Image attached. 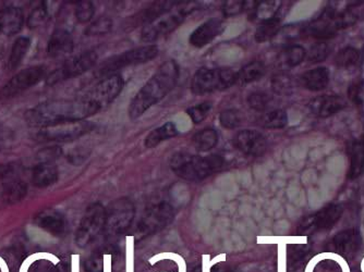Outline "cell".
I'll return each mask as SVG.
<instances>
[{"mask_svg":"<svg viewBox=\"0 0 364 272\" xmlns=\"http://www.w3.org/2000/svg\"><path fill=\"white\" fill-rule=\"evenodd\" d=\"M59 178V172L54 163H40L32 172V182L36 187L45 189L51 187Z\"/></svg>","mask_w":364,"mask_h":272,"instance_id":"obj_25","label":"cell"},{"mask_svg":"<svg viewBox=\"0 0 364 272\" xmlns=\"http://www.w3.org/2000/svg\"><path fill=\"white\" fill-rule=\"evenodd\" d=\"M135 217V204L127 197L114 201L106 209L104 232L107 237H116L131 227Z\"/></svg>","mask_w":364,"mask_h":272,"instance_id":"obj_8","label":"cell"},{"mask_svg":"<svg viewBox=\"0 0 364 272\" xmlns=\"http://www.w3.org/2000/svg\"><path fill=\"white\" fill-rule=\"evenodd\" d=\"M175 218V209L167 202H159L151 206L138 222L133 235L141 240L157 233L171 225Z\"/></svg>","mask_w":364,"mask_h":272,"instance_id":"obj_6","label":"cell"},{"mask_svg":"<svg viewBox=\"0 0 364 272\" xmlns=\"http://www.w3.org/2000/svg\"><path fill=\"white\" fill-rule=\"evenodd\" d=\"M245 10V1H227L224 6L226 16H235Z\"/></svg>","mask_w":364,"mask_h":272,"instance_id":"obj_49","label":"cell"},{"mask_svg":"<svg viewBox=\"0 0 364 272\" xmlns=\"http://www.w3.org/2000/svg\"><path fill=\"white\" fill-rule=\"evenodd\" d=\"M46 70L42 66H34L16 74L0 89V101L11 99L39 84L45 77Z\"/></svg>","mask_w":364,"mask_h":272,"instance_id":"obj_14","label":"cell"},{"mask_svg":"<svg viewBox=\"0 0 364 272\" xmlns=\"http://www.w3.org/2000/svg\"><path fill=\"white\" fill-rule=\"evenodd\" d=\"M331 49H329V44L325 42L315 44L312 46L309 53H308V61L311 63H323L326 58L329 57Z\"/></svg>","mask_w":364,"mask_h":272,"instance_id":"obj_43","label":"cell"},{"mask_svg":"<svg viewBox=\"0 0 364 272\" xmlns=\"http://www.w3.org/2000/svg\"><path fill=\"white\" fill-rule=\"evenodd\" d=\"M106 222V208L101 203H94L85 210L77 233L75 244L83 249L89 246L104 232Z\"/></svg>","mask_w":364,"mask_h":272,"instance_id":"obj_9","label":"cell"},{"mask_svg":"<svg viewBox=\"0 0 364 272\" xmlns=\"http://www.w3.org/2000/svg\"><path fill=\"white\" fill-rule=\"evenodd\" d=\"M48 17V10L46 3L42 4L39 7H36L35 9L32 10L29 17L27 20V25L29 29H37V27H42L45 23L46 20Z\"/></svg>","mask_w":364,"mask_h":272,"instance_id":"obj_41","label":"cell"},{"mask_svg":"<svg viewBox=\"0 0 364 272\" xmlns=\"http://www.w3.org/2000/svg\"><path fill=\"white\" fill-rule=\"evenodd\" d=\"M89 157L87 149L85 148L78 147L75 149H72L69 154H68V161L72 165L79 166L83 163L85 160Z\"/></svg>","mask_w":364,"mask_h":272,"instance_id":"obj_47","label":"cell"},{"mask_svg":"<svg viewBox=\"0 0 364 272\" xmlns=\"http://www.w3.org/2000/svg\"><path fill=\"white\" fill-rule=\"evenodd\" d=\"M347 107V101L341 96L323 95L313 98L308 104V108L313 115L320 118H329Z\"/></svg>","mask_w":364,"mask_h":272,"instance_id":"obj_18","label":"cell"},{"mask_svg":"<svg viewBox=\"0 0 364 272\" xmlns=\"http://www.w3.org/2000/svg\"><path fill=\"white\" fill-rule=\"evenodd\" d=\"M34 223L55 237L63 235L66 231V219L56 210H42L41 213L37 214L34 218Z\"/></svg>","mask_w":364,"mask_h":272,"instance_id":"obj_21","label":"cell"},{"mask_svg":"<svg viewBox=\"0 0 364 272\" xmlns=\"http://www.w3.org/2000/svg\"><path fill=\"white\" fill-rule=\"evenodd\" d=\"M259 125L264 129H284L288 125V115L285 110L273 109L261 116Z\"/></svg>","mask_w":364,"mask_h":272,"instance_id":"obj_33","label":"cell"},{"mask_svg":"<svg viewBox=\"0 0 364 272\" xmlns=\"http://www.w3.org/2000/svg\"><path fill=\"white\" fill-rule=\"evenodd\" d=\"M113 25L111 18H99V19L90 24L87 29L85 30V35L91 36V37L106 35L113 30Z\"/></svg>","mask_w":364,"mask_h":272,"instance_id":"obj_39","label":"cell"},{"mask_svg":"<svg viewBox=\"0 0 364 272\" xmlns=\"http://www.w3.org/2000/svg\"><path fill=\"white\" fill-rule=\"evenodd\" d=\"M271 85L273 91L278 95H289L293 93V87H295L293 78L285 73L274 75Z\"/></svg>","mask_w":364,"mask_h":272,"instance_id":"obj_37","label":"cell"},{"mask_svg":"<svg viewBox=\"0 0 364 272\" xmlns=\"http://www.w3.org/2000/svg\"><path fill=\"white\" fill-rule=\"evenodd\" d=\"M212 272H235L233 270L230 269L228 267H224V266H215L212 269Z\"/></svg>","mask_w":364,"mask_h":272,"instance_id":"obj_51","label":"cell"},{"mask_svg":"<svg viewBox=\"0 0 364 272\" xmlns=\"http://www.w3.org/2000/svg\"><path fill=\"white\" fill-rule=\"evenodd\" d=\"M30 47H31V39L29 37L21 36L19 39H16L15 43L12 45L11 51H10L9 59H8L7 67L10 71H15L21 65Z\"/></svg>","mask_w":364,"mask_h":272,"instance_id":"obj_29","label":"cell"},{"mask_svg":"<svg viewBox=\"0 0 364 272\" xmlns=\"http://www.w3.org/2000/svg\"><path fill=\"white\" fill-rule=\"evenodd\" d=\"M225 166V158L219 155L197 156L178 153L171 159L174 173L187 181H202L221 171Z\"/></svg>","mask_w":364,"mask_h":272,"instance_id":"obj_4","label":"cell"},{"mask_svg":"<svg viewBox=\"0 0 364 272\" xmlns=\"http://www.w3.org/2000/svg\"><path fill=\"white\" fill-rule=\"evenodd\" d=\"M63 155V149L59 146H51V147L44 148L37 154V159L40 163H54L60 156Z\"/></svg>","mask_w":364,"mask_h":272,"instance_id":"obj_45","label":"cell"},{"mask_svg":"<svg viewBox=\"0 0 364 272\" xmlns=\"http://www.w3.org/2000/svg\"><path fill=\"white\" fill-rule=\"evenodd\" d=\"M348 96L350 101H353L356 105L362 106L364 103V82H355L348 89Z\"/></svg>","mask_w":364,"mask_h":272,"instance_id":"obj_46","label":"cell"},{"mask_svg":"<svg viewBox=\"0 0 364 272\" xmlns=\"http://www.w3.org/2000/svg\"><path fill=\"white\" fill-rule=\"evenodd\" d=\"M159 48L155 45L133 48L106 60L97 70V77L107 78L123 68L149 63L151 60L155 59L159 56Z\"/></svg>","mask_w":364,"mask_h":272,"instance_id":"obj_7","label":"cell"},{"mask_svg":"<svg viewBox=\"0 0 364 272\" xmlns=\"http://www.w3.org/2000/svg\"><path fill=\"white\" fill-rule=\"evenodd\" d=\"M219 123L228 130L237 129L242 123V115L237 109H226L219 115Z\"/></svg>","mask_w":364,"mask_h":272,"instance_id":"obj_40","label":"cell"},{"mask_svg":"<svg viewBox=\"0 0 364 272\" xmlns=\"http://www.w3.org/2000/svg\"><path fill=\"white\" fill-rule=\"evenodd\" d=\"M364 172V134L350 148V168L348 178L356 180Z\"/></svg>","mask_w":364,"mask_h":272,"instance_id":"obj_27","label":"cell"},{"mask_svg":"<svg viewBox=\"0 0 364 272\" xmlns=\"http://www.w3.org/2000/svg\"><path fill=\"white\" fill-rule=\"evenodd\" d=\"M190 12H192V8L188 7H182L176 9L175 11L168 12L153 23L144 27L141 33L142 42L152 43L173 33L185 22Z\"/></svg>","mask_w":364,"mask_h":272,"instance_id":"obj_13","label":"cell"},{"mask_svg":"<svg viewBox=\"0 0 364 272\" xmlns=\"http://www.w3.org/2000/svg\"><path fill=\"white\" fill-rule=\"evenodd\" d=\"M99 113L87 98L49 101L28 110L24 118L32 127L44 128L63 122L81 121Z\"/></svg>","mask_w":364,"mask_h":272,"instance_id":"obj_2","label":"cell"},{"mask_svg":"<svg viewBox=\"0 0 364 272\" xmlns=\"http://www.w3.org/2000/svg\"><path fill=\"white\" fill-rule=\"evenodd\" d=\"M84 269L87 272H104V261L102 256L94 255L84 263Z\"/></svg>","mask_w":364,"mask_h":272,"instance_id":"obj_48","label":"cell"},{"mask_svg":"<svg viewBox=\"0 0 364 272\" xmlns=\"http://www.w3.org/2000/svg\"><path fill=\"white\" fill-rule=\"evenodd\" d=\"M75 48V42L71 34L63 29L54 31L47 44V54L49 57L58 58L70 55Z\"/></svg>","mask_w":364,"mask_h":272,"instance_id":"obj_22","label":"cell"},{"mask_svg":"<svg viewBox=\"0 0 364 272\" xmlns=\"http://www.w3.org/2000/svg\"><path fill=\"white\" fill-rule=\"evenodd\" d=\"M123 78L118 73L111 74L99 82L84 98H87L92 105L95 106L96 109L101 111L115 101L123 92Z\"/></svg>","mask_w":364,"mask_h":272,"instance_id":"obj_15","label":"cell"},{"mask_svg":"<svg viewBox=\"0 0 364 272\" xmlns=\"http://www.w3.org/2000/svg\"><path fill=\"white\" fill-rule=\"evenodd\" d=\"M238 82V73L228 68H202L194 73L191 92L194 95H206L225 91Z\"/></svg>","mask_w":364,"mask_h":272,"instance_id":"obj_5","label":"cell"},{"mask_svg":"<svg viewBox=\"0 0 364 272\" xmlns=\"http://www.w3.org/2000/svg\"><path fill=\"white\" fill-rule=\"evenodd\" d=\"M218 139L219 137H218L217 131L209 128V129H204L202 131L198 132L193 136L192 143H193L194 148L198 152L204 153V152L212 151L217 145Z\"/></svg>","mask_w":364,"mask_h":272,"instance_id":"obj_34","label":"cell"},{"mask_svg":"<svg viewBox=\"0 0 364 272\" xmlns=\"http://www.w3.org/2000/svg\"><path fill=\"white\" fill-rule=\"evenodd\" d=\"M95 125L87 120L81 121L63 122L57 125H47L41 128L37 132V137L41 141L56 142V143H67L79 140L93 131Z\"/></svg>","mask_w":364,"mask_h":272,"instance_id":"obj_10","label":"cell"},{"mask_svg":"<svg viewBox=\"0 0 364 272\" xmlns=\"http://www.w3.org/2000/svg\"><path fill=\"white\" fill-rule=\"evenodd\" d=\"M331 81V72L326 67H317L302 74L301 83L303 87L312 92L325 89Z\"/></svg>","mask_w":364,"mask_h":272,"instance_id":"obj_24","label":"cell"},{"mask_svg":"<svg viewBox=\"0 0 364 272\" xmlns=\"http://www.w3.org/2000/svg\"><path fill=\"white\" fill-rule=\"evenodd\" d=\"M212 104L209 101L199 104V105L193 106V107L188 108L187 115L192 120L194 125H200L201 122L207 118L209 113H211Z\"/></svg>","mask_w":364,"mask_h":272,"instance_id":"obj_42","label":"cell"},{"mask_svg":"<svg viewBox=\"0 0 364 272\" xmlns=\"http://www.w3.org/2000/svg\"><path fill=\"white\" fill-rule=\"evenodd\" d=\"M278 6V1H255L253 8L249 11L251 13V19H260L261 22L271 19L275 17Z\"/></svg>","mask_w":364,"mask_h":272,"instance_id":"obj_36","label":"cell"},{"mask_svg":"<svg viewBox=\"0 0 364 272\" xmlns=\"http://www.w3.org/2000/svg\"><path fill=\"white\" fill-rule=\"evenodd\" d=\"M99 55L94 51H87L77 57L67 60L63 66L54 70L46 78V84L49 86L56 85L67 80L80 77L82 74L91 70L97 63Z\"/></svg>","mask_w":364,"mask_h":272,"instance_id":"obj_12","label":"cell"},{"mask_svg":"<svg viewBox=\"0 0 364 272\" xmlns=\"http://www.w3.org/2000/svg\"><path fill=\"white\" fill-rule=\"evenodd\" d=\"M179 75V66L175 60H168L162 63L130 103L128 110L130 119H139L150 108L164 99L175 89Z\"/></svg>","mask_w":364,"mask_h":272,"instance_id":"obj_1","label":"cell"},{"mask_svg":"<svg viewBox=\"0 0 364 272\" xmlns=\"http://www.w3.org/2000/svg\"><path fill=\"white\" fill-rule=\"evenodd\" d=\"M95 7L92 1H79L75 8V18L80 23H87L93 19Z\"/></svg>","mask_w":364,"mask_h":272,"instance_id":"obj_44","label":"cell"},{"mask_svg":"<svg viewBox=\"0 0 364 272\" xmlns=\"http://www.w3.org/2000/svg\"><path fill=\"white\" fill-rule=\"evenodd\" d=\"M266 68L261 61H253L242 68L238 73V82L250 84L259 81L265 75Z\"/></svg>","mask_w":364,"mask_h":272,"instance_id":"obj_35","label":"cell"},{"mask_svg":"<svg viewBox=\"0 0 364 272\" xmlns=\"http://www.w3.org/2000/svg\"><path fill=\"white\" fill-rule=\"evenodd\" d=\"M281 23V18L277 17V16L271 18V19L262 21L259 27H257L255 34H254L255 42L259 44H263L273 39L279 33Z\"/></svg>","mask_w":364,"mask_h":272,"instance_id":"obj_30","label":"cell"},{"mask_svg":"<svg viewBox=\"0 0 364 272\" xmlns=\"http://www.w3.org/2000/svg\"><path fill=\"white\" fill-rule=\"evenodd\" d=\"M23 24V12L20 8L8 7L0 10V35H16L21 31Z\"/></svg>","mask_w":364,"mask_h":272,"instance_id":"obj_23","label":"cell"},{"mask_svg":"<svg viewBox=\"0 0 364 272\" xmlns=\"http://www.w3.org/2000/svg\"><path fill=\"white\" fill-rule=\"evenodd\" d=\"M361 245V233L355 228L338 232L329 243L334 252L343 256L353 255L356 252L359 251Z\"/></svg>","mask_w":364,"mask_h":272,"instance_id":"obj_19","label":"cell"},{"mask_svg":"<svg viewBox=\"0 0 364 272\" xmlns=\"http://www.w3.org/2000/svg\"><path fill=\"white\" fill-rule=\"evenodd\" d=\"M28 185L23 181L15 180L8 182L3 187L1 197L6 204H17L27 196Z\"/></svg>","mask_w":364,"mask_h":272,"instance_id":"obj_32","label":"cell"},{"mask_svg":"<svg viewBox=\"0 0 364 272\" xmlns=\"http://www.w3.org/2000/svg\"><path fill=\"white\" fill-rule=\"evenodd\" d=\"M360 63H361V53L353 46H346L338 51L335 57V65L341 69H353L357 68Z\"/></svg>","mask_w":364,"mask_h":272,"instance_id":"obj_31","label":"cell"},{"mask_svg":"<svg viewBox=\"0 0 364 272\" xmlns=\"http://www.w3.org/2000/svg\"><path fill=\"white\" fill-rule=\"evenodd\" d=\"M343 215L344 207L341 204H331L302 220L296 233L298 235H312L327 231L339 222Z\"/></svg>","mask_w":364,"mask_h":272,"instance_id":"obj_11","label":"cell"},{"mask_svg":"<svg viewBox=\"0 0 364 272\" xmlns=\"http://www.w3.org/2000/svg\"><path fill=\"white\" fill-rule=\"evenodd\" d=\"M233 145L240 153L249 157H261L267 151V140L263 134L255 130H243L238 132L233 139Z\"/></svg>","mask_w":364,"mask_h":272,"instance_id":"obj_16","label":"cell"},{"mask_svg":"<svg viewBox=\"0 0 364 272\" xmlns=\"http://www.w3.org/2000/svg\"><path fill=\"white\" fill-rule=\"evenodd\" d=\"M178 135V129L173 122H166L161 127L150 132L149 135L144 140V146L147 148H154L163 143L164 141L173 139Z\"/></svg>","mask_w":364,"mask_h":272,"instance_id":"obj_28","label":"cell"},{"mask_svg":"<svg viewBox=\"0 0 364 272\" xmlns=\"http://www.w3.org/2000/svg\"><path fill=\"white\" fill-rule=\"evenodd\" d=\"M248 105L257 113H264L272 104V97L265 92L257 91L250 94L247 98Z\"/></svg>","mask_w":364,"mask_h":272,"instance_id":"obj_38","label":"cell"},{"mask_svg":"<svg viewBox=\"0 0 364 272\" xmlns=\"http://www.w3.org/2000/svg\"><path fill=\"white\" fill-rule=\"evenodd\" d=\"M358 20L359 13L353 7L338 11L333 6H329L324 9L319 18L302 27V34L325 41L333 39L343 30L353 27Z\"/></svg>","mask_w":364,"mask_h":272,"instance_id":"obj_3","label":"cell"},{"mask_svg":"<svg viewBox=\"0 0 364 272\" xmlns=\"http://www.w3.org/2000/svg\"><path fill=\"white\" fill-rule=\"evenodd\" d=\"M224 30H225V25L223 21L210 19L192 32L191 35L189 36L190 45L195 48H203L221 35Z\"/></svg>","mask_w":364,"mask_h":272,"instance_id":"obj_20","label":"cell"},{"mask_svg":"<svg viewBox=\"0 0 364 272\" xmlns=\"http://www.w3.org/2000/svg\"><path fill=\"white\" fill-rule=\"evenodd\" d=\"M178 1H171V0H166V1H156L152 4L147 9L142 10L138 12L137 15L133 16L131 19L128 20L126 27L132 30L139 25H149L153 23L156 20L165 16L169 12V10L173 9Z\"/></svg>","mask_w":364,"mask_h":272,"instance_id":"obj_17","label":"cell"},{"mask_svg":"<svg viewBox=\"0 0 364 272\" xmlns=\"http://www.w3.org/2000/svg\"><path fill=\"white\" fill-rule=\"evenodd\" d=\"M15 168L12 167L11 165H0V179L7 178L8 175H11Z\"/></svg>","mask_w":364,"mask_h":272,"instance_id":"obj_50","label":"cell"},{"mask_svg":"<svg viewBox=\"0 0 364 272\" xmlns=\"http://www.w3.org/2000/svg\"><path fill=\"white\" fill-rule=\"evenodd\" d=\"M307 55V49L303 46L289 45L278 56V63L284 69H293L303 63Z\"/></svg>","mask_w":364,"mask_h":272,"instance_id":"obj_26","label":"cell"}]
</instances>
